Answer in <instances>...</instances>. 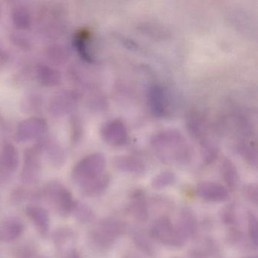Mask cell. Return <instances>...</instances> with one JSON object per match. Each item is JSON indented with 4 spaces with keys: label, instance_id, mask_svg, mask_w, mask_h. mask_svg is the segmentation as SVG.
<instances>
[{
    "label": "cell",
    "instance_id": "obj_26",
    "mask_svg": "<svg viewBox=\"0 0 258 258\" xmlns=\"http://www.w3.org/2000/svg\"><path fill=\"white\" fill-rule=\"evenodd\" d=\"M220 171L226 185L230 189L235 190L238 185V179H239L235 164L229 158H224L222 161Z\"/></svg>",
    "mask_w": 258,
    "mask_h": 258
},
{
    "label": "cell",
    "instance_id": "obj_12",
    "mask_svg": "<svg viewBox=\"0 0 258 258\" xmlns=\"http://www.w3.org/2000/svg\"><path fill=\"white\" fill-rule=\"evenodd\" d=\"M196 192L199 198L209 202H225L229 197V191L226 187L212 182L199 184Z\"/></svg>",
    "mask_w": 258,
    "mask_h": 258
},
{
    "label": "cell",
    "instance_id": "obj_4",
    "mask_svg": "<svg viewBox=\"0 0 258 258\" xmlns=\"http://www.w3.org/2000/svg\"><path fill=\"white\" fill-rule=\"evenodd\" d=\"M43 195L58 215L66 217L72 214L75 201L70 191L62 184L55 181L49 182L45 187Z\"/></svg>",
    "mask_w": 258,
    "mask_h": 258
},
{
    "label": "cell",
    "instance_id": "obj_3",
    "mask_svg": "<svg viewBox=\"0 0 258 258\" xmlns=\"http://www.w3.org/2000/svg\"><path fill=\"white\" fill-rule=\"evenodd\" d=\"M123 232V226L114 219L99 221L90 231L89 239L96 250H108Z\"/></svg>",
    "mask_w": 258,
    "mask_h": 258
},
{
    "label": "cell",
    "instance_id": "obj_34",
    "mask_svg": "<svg viewBox=\"0 0 258 258\" xmlns=\"http://www.w3.org/2000/svg\"><path fill=\"white\" fill-rule=\"evenodd\" d=\"M11 55L10 51L0 42V67L6 66L10 61Z\"/></svg>",
    "mask_w": 258,
    "mask_h": 258
},
{
    "label": "cell",
    "instance_id": "obj_5",
    "mask_svg": "<svg viewBox=\"0 0 258 258\" xmlns=\"http://www.w3.org/2000/svg\"><path fill=\"white\" fill-rule=\"evenodd\" d=\"M49 125L46 119L31 116L18 123L15 130V140L19 143L37 141L47 135Z\"/></svg>",
    "mask_w": 258,
    "mask_h": 258
},
{
    "label": "cell",
    "instance_id": "obj_8",
    "mask_svg": "<svg viewBox=\"0 0 258 258\" xmlns=\"http://www.w3.org/2000/svg\"><path fill=\"white\" fill-rule=\"evenodd\" d=\"M152 233L157 240L165 245L179 247L185 244V238L167 217H160L155 222Z\"/></svg>",
    "mask_w": 258,
    "mask_h": 258
},
{
    "label": "cell",
    "instance_id": "obj_37",
    "mask_svg": "<svg viewBox=\"0 0 258 258\" xmlns=\"http://www.w3.org/2000/svg\"><path fill=\"white\" fill-rule=\"evenodd\" d=\"M7 128V122L4 116L0 113V131H4Z\"/></svg>",
    "mask_w": 258,
    "mask_h": 258
},
{
    "label": "cell",
    "instance_id": "obj_30",
    "mask_svg": "<svg viewBox=\"0 0 258 258\" xmlns=\"http://www.w3.org/2000/svg\"><path fill=\"white\" fill-rule=\"evenodd\" d=\"M12 43L18 49L23 51L31 50L32 48V42L22 33L16 32L10 36Z\"/></svg>",
    "mask_w": 258,
    "mask_h": 258
},
{
    "label": "cell",
    "instance_id": "obj_20",
    "mask_svg": "<svg viewBox=\"0 0 258 258\" xmlns=\"http://www.w3.org/2000/svg\"><path fill=\"white\" fill-rule=\"evenodd\" d=\"M52 238H53L54 244L58 251L66 254L68 252L73 250L74 248L72 245L75 240V233L69 228H61L57 229L52 235Z\"/></svg>",
    "mask_w": 258,
    "mask_h": 258
},
{
    "label": "cell",
    "instance_id": "obj_7",
    "mask_svg": "<svg viewBox=\"0 0 258 258\" xmlns=\"http://www.w3.org/2000/svg\"><path fill=\"white\" fill-rule=\"evenodd\" d=\"M101 138L108 146L121 147L129 141V131L126 124L120 119H113L101 126Z\"/></svg>",
    "mask_w": 258,
    "mask_h": 258
},
{
    "label": "cell",
    "instance_id": "obj_27",
    "mask_svg": "<svg viewBox=\"0 0 258 258\" xmlns=\"http://www.w3.org/2000/svg\"><path fill=\"white\" fill-rule=\"evenodd\" d=\"M72 214L81 223H91L96 218V214L91 208L84 202H75Z\"/></svg>",
    "mask_w": 258,
    "mask_h": 258
},
{
    "label": "cell",
    "instance_id": "obj_16",
    "mask_svg": "<svg viewBox=\"0 0 258 258\" xmlns=\"http://www.w3.org/2000/svg\"><path fill=\"white\" fill-rule=\"evenodd\" d=\"M26 213L39 233L42 236H46L49 232L50 225L48 211L39 205H31L27 207Z\"/></svg>",
    "mask_w": 258,
    "mask_h": 258
},
{
    "label": "cell",
    "instance_id": "obj_25",
    "mask_svg": "<svg viewBox=\"0 0 258 258\" xmlns=\"http://www.w3.org/2000/svg\"><path fill=\"white\" fill-rule=\"evenodd\" d=\"M109 183V175L108 173H105L99 179L81 188V191L84 193V196L87 197H99L106 191Z\"/></svg>",
    "mask_w": 258,
    "mask_h": 258
},
{
    "label": "cell",
    "instance_id": "obj_33",
    "mask_svg": "<svg viewBox=\"0 0 258 258\" xmlns=\"http://www.w3.org/2000/svg\"><path fill=\"white\" fill-rule=\"evenodd\" d=\"M147 239L148 238L143 236V235H138L135 237V240L138 246H140L143 250H144L145 252L151 253V252H152V244L149 243Z\"/></svg>",
    "mask_w": 258,
    "mask_h": 258
},
{
    "label": "cell",
    "instance_id": "obj_19",
    "mask_svg": "<svg viewBox=\"0 0 258 258\" xmlns=\"http://www.w3.org/2000/svg\"><path fill=\"white\" fill-rule=\"evenodd\" d=\"M0 164L10 173L17 170L19 165V155L17 149L12 143H6L0 151Z\"/></svg>",
    "mask_w": 258,
    "mask_h": 258
},
{
    "label": "cell",
    "instance_id": "obj_29",
    "mask_svg": "<svg viewBox=\"0 0 258 258\" xmlns=\"http://www.w3.org/2000/svg\"><path fill=\"white\" fill-rule=\"evenodd\" d=\"M175 179L176 177L173 172L165 170L158 173L152 179V186L155 189H161L173 184Z\"/></svg>",
    "mask_w": 258,
    "mask_h": 258
},
{
    "label": "cell",
    "instance_id": "obj_21",
    "mask_svg": "<svg viewBox=\"0 0 258 258\" xmlns=\"http://www.w3.org/2000/svg\"><path fill=\"white\" fill-rule=\"evenodd\" d=\"M43 96L34 90L25 93L21 102L22 111L26 114H38L43 109Z\"/></svg>",
    "mask_w": 258,
    "mask_h": 258
},
{
    "label": "cell",
    "instance_id": "obj_18",
    "mask_svg": "<svg viewBox=\"0 0 258 258\" xmlns=\"http://www.w3.org/2000/svg\"><path fill=\"white\" fill-rule=\"evenodd\" d=\"M185 239L196 237L198 232V225L196 217L188 208L181 211L176 228Z\"/></svg>",
    "mask_w": 258,
    "mask_h": 258
},
{
    "label": "cell",
    "instance_id": "obj_35",
    "mask_svg": "<svg viewBox=\"0 0 258 258\" xmlns=\"http://www.w3.org/2000/svg\"><path fill=\"white\" fill-rule=\"evenodd\" d=\"M10 175V173L7 172V170L2 167V165L0 164V181L2 182V181L8 179Z\"/></svg>",
    "mask_w": 258,
    "mask_h": 258
},
{
    "label": "cell",
    "instance_id": "obj_10",
    "mask_svg": "<svg viewBox=\"0 0 258 258\" xmlns=\"http://www.w3.org/2000/svg\"><path fill=\"white\" fill-rule=\"evenodd\" d=\"M41 157V154L36 146L25 150L21 173V178L24 183H35L40 179L42 170Z\"/></svg>",
    "mask_w": 258,
    "mask_h": 258
},
{
    "label": "cell",
    "instance_id": "obj_31",
    "mask_svg": "<svg viewBox=\"0 0 258 258\" xmlns=\"http://www.w3.org/2000/svg\"><path fill=\"white\" fill-rule=\"evenodd\" d=\"M247 220H248V232L250 240L253 244L256 246L258 241L257 219L253 213H249Z\"/></svg>",
    "mask_w": 258,
    "mask_h": 258
},
{
    "label": "cell",
    "instance_id": "obj_38",
    "mask_svg": "<svg viewBox=\"0 0 258 258\" xmlns=\"http://www.w3.org/2000/svg\"><path fill=\"white\" fill-rule=\"evenodd\" d=\"M1 15H2V9H1V7H0V17H1Z\"/></svg>",
    "mask_w": 258,
    "mask_h": 258
},
{
    "label": "cell",
    "instance_id": "obj_17",
    "mask_svg": "<svg viewBox=\"0 0 258 258\" xmlns=\"http://www.w3.org/2000/svg\"><path fill=\"white\" fill-rule=\"evenodd\" d=\"M113 164L117 170L123 173L139 175L146 171L144 163L139 158L130 155L115 157L113 160Z\"/></svg>",
    "mask_w": 258,
    "mask_h": 258
},
{
    "label": "cell",
    "instance_id": "obj_23",
    "mask_svg": "<svg viewBox=\"0 0 258 258\" xmlns=\"http://www.w3.org/2000/svg\"><path fill=\"white\" fill-rule=\"evenodd\" d=\"M131 211L134 217L139 221L145 222L149 217V210L144 194L140 190H137L132 195Z\"/></svg>",
    "mask_w": 258,
    "mask_h": 258
},
{
    "label": "cell",
    "instance_id": "obj_2",
    "mask_svg": "<svg viewBox=\"0 0 258 258\" xmlns=\"http://www.w3.org/2000/svg\"><path fill=\"white\" fill-rule=\"evenodd\" d=\"M106 159L100 152H95L80 160L72 172L74 182L81 188L105 174Z\"/></svg>",
    "mask_w": 258,
    "mask_h": 258
},
{
    "label": "cell",
    "instance_id": "obj_28",
    "mask_svg": "<svg viewBox=\"0 0 258 258\" xmlns=\"http://www.w3.org/2000/svg\"><path fill=\"white\" fill-rule=\"evenodd\" d=\"M69 127L71 143L72 146H77L81 143L84 133V123L81 117L75 113L70 115Z\"/></svg>",
    "mask_w": 258,
    "mask_h": 258
},
{
    "label": "cell",
    "instance_id": "obj_13",
    "mask_svg": "<svg viewBox=\"0 0 258 258\" xmlns=\"http://www.w3.org/2000/svg\"><path fill=\"white\" fill-rule=\"evenodd\" d=\"M91 37L87 30H81L74 37L73 46L84 61L89 64H94L96 62V58L93 52Z\"/></svg>",
    "mask_w": 258,
    "mask_h": 258
},
{
    "label": "cell",
    "instance_id": "obj_1",
    "mask_svg": "<svg viewBox=\"0 0 258 258\" xmlns=\"http://www.w3.org/2000/svg\"><path fill=\"white\" fill-rule=\"evenodd\" d=\"M150 144L163 161L185 164L191 159V147L183 134L177 130L167 129L156 133L151 138Z\"/></svg>",
    "mask_w": 258,
    "mask_h": 258
},
{
    "label": "cell",
    "instance_id": "obj_32",
    "mask_svg": "<svg viewBox=\"0 0 258 258\" xmlns=\"http://www.w3.org/2000/svg\"><path fill=\"white\" fill-rule=\"evenodd\" d=\"M243 193L244 196L253 203H257L258 188L255 184H248L245 185L243 188Z\"/></svg>",
    "mask_w": 258,
    "mask_h": 258
},
{
    "label": "cell",
    "instance_id": "obj_14",
    "mask_svg": "<svg viewBox=\"0 0 258 258\" xmlns=\"http://www.w3.org/2000/svg\"><path fill=\"white\" fill-rule=\"evenodd\" d=\"M34 74L37 82L44 87H55L62 81L59 71L44 63H40L36 66Z\"/></svg>",
    "mask_w": 258,
    "mask_h": 258
},
{
    "label": "cell",
    "instance_id": "obj_9",
    "mask_svg": "<svg viewBox=\"0 0 258 258\" xmlns=\"http://www.w3.org/2000/svg\"><path fill=\"white\" fill-rule=\"evenodd\" d=\"M34 146L52 167L59 168L64 165L66 160V152L59 142L53 137L46 135L37 140Z\"/></svg>",
    "mask_w": 258,
    "mask_h": 258
},
{
    "label": "cell",
    "instance_id": "obj_22",
    "mask_svg": "<svg viewBox=\"0 0 258 258\" xmlns=\"http://www.w3.org/2000/svg\"><path fill=\"white\" fill-rule=\"evenodd\" d=\"M48 60L55 66H63L69 61L71 51L67 46L59 43L49 45L46 49Z\"/></svg>",
    "mask_w": 258,
    "mask_h": 258
},
{
    "label": "cell",
    "instance_id": "obj_11",
    "mask_svg": "<svg viewBox=\"0 0 258 258\" xmlns=\"http://www.w3.org/2000/svg\"><path fill=\"white\" fill-rule=\"evenodd\" d=\"M147 101L152 114L158 117H166L170 111V103L166 90L158 84L150 86L147 90Z\"/></svg>",
    "mask_w": 258,
    "mask_h": 258
},
{
    "label": "cell",
    "instance_id": "obj_15",
    "mask_svg": "<svg viewBox=\"0 0 258 258\" xmlns=\"http://www.w3.org/2000/svg\"><path fill=\"white\" fill-rule=\"evenodd\" d=\"M25 230L23 223L17 217H8L0 223V241L13 242L20 238Z\"/></svg>",
    "mask_w": 258,
    "mask_h": 258
},
{
    "label": "cell",
    "instance_id": "obj_39",
    "mask_svg": "<svg viewBox=\"0 0 258 258\" xmlns=\"http://www.w3.org/2000/svg\"><path fill=\"white\" fill-rule=\"evenodd\" d=\"M248 258H256V257H248Z\"/></svg>",
    "mask_w": 258,
    "mask_h": 258
},
{
    "label": "cell",
    "instance_id": "obj_24",
    "mask_svg": "<svg viewBox=\"0 0 258 258\" xmlns=\"http://www.w3.org/2000/svg\"><path fill=\"white\" fill-rule=\"evenodd\" d=\"M11 19L13 25L18 31H27L31 28V15L28 7L16 6L11 11Z\"/></svg>",
    "mask_w": 258,
    "mask_h": 258
},
{
    "label": "cell",
    "instance_id": "obj_6",
    "mask_svg": "<svg viewBox=\"0 0 258 258\" xmlns=\"http://www.w3.org/2000/svg\"><path fill=\"white\" fill-rule=\"evenodd\" d=\"M81 95L76 90H63L54 94L48 103V111L55 118L72 115L80 104Z\"/></svg>",
    "mask_w": 258,
    "mask_h": 258
},
{
    "label": "cell",
    "instance_id": "obj_36",
    "mask_svg": "<svg viewBox=\"0 0 258 258\" xmlns=\"http://www.w3.org/2000/svg\"><path fill=\"white\" fill-rule=\"evenodd\" d=\"M62 258H81V256H80L78 252L76 250L73 249V250H71V251L68 252L67 253L64 254V256H63Z\"/></svg>",
    "mask_w": 258,
    "mask_h": 258
}]
</instances>
